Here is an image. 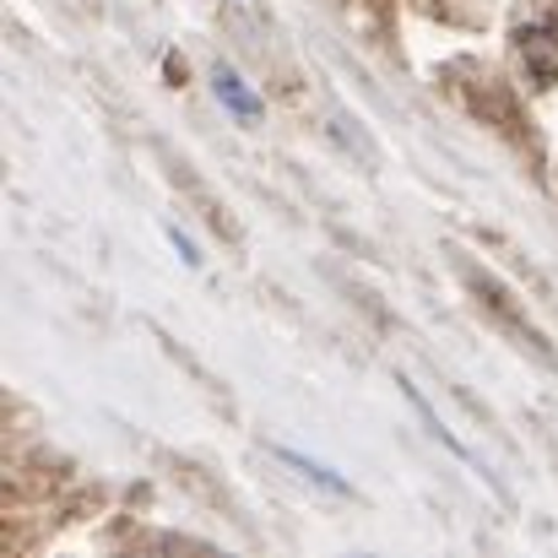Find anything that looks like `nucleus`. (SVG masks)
<instances>
[{
	"instance_id": "f03ea898",
	"label": "nucleus",
	"mask_w": 558,
	"mask_h": 558,
	"mask_svg": "<svg viewBox=\"0 0 558 558\" xmlns=\"http://www.w3.org/2000/svg\"><path fill=\"white\" fill-rule=\"evenodd\" d=\"M271 456H277L282 466H293L304 483H315V488H326V494H337V499L353 494V483H348L342 472H331L326 461H315V456H304V450H293V445H271Z\"/></svg>"
},
{
	"instance_id": "20e7f679",
	"label": "nucleus",
	"mask_w": 558,
	"mask_h": 558,
	"mask_svg": "<svg viewBox=\"0 0 558 558\" xmlns=\"http://www.w3.org/2000/svg\"><path fill=\"white\" fill-rule=\"evenodd\" d=\"M169 244L180 250V260H185V266H201V255H195V244H190V239H185V233H180V228H169Z\"/></svg>"
},
{
	"instance_id": "7ed1b4c3",
	"label": "nucleus",
	"mask_w": 558,
	"mask_h": 558,
	"mask_svg": "<svg viewBox=\"0 0 558 558\" xmlns=\"http://www.w3.org/2000/svg\"><path fill=\"white\" fill-rule=\"evenodd\" d=\"M396 385H401V396L412 401V412L423 417V428H428V434H434V439H439V445H445V450L456 456V461H466V466H477V456H472V450H466V445H461V439H456V434H450L445 423H439V412H434V407L423 401V390H417V385H412L407 374H396Z\"/></svg>"
},
{
	"instance_id": "f257e3e1",
	"label": "nucleus",
	"mask_w": 558,
	"mask_h": 558,
	"mask_svg": "<svg viewBox=\"0 0 558 558\" xmlns=\"http://www.w3.org/2000/svg\"><path fill=\"white\" fill-rule=\"evenodd\" d=\"M211 98H217V104H222L233 120H244V125L266 114V98H260V93H255V87H250V82H244L233 65H217V71H211Z\"/></svg>"
}]
</instances>
